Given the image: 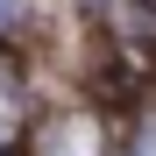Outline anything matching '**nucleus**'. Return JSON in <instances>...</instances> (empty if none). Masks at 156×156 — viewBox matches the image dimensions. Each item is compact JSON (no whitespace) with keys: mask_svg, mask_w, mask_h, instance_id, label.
Returning <instances> with one entry per match:
<instances>
[{"mask_svg":"<svg viewBox=\"0 0 156 156\" xmlns=\"http://www.w3.org/2000/svg\"><path fill=\"white\" fill-rule=\"evenodd\" d=\"M43 156H99V121L92 114H64L57 128H43Z\"/></svg>","mask_w":156,"mask_h":156,"instance_id":"f257e3e1","label":"nucleus"},{"mask_svg":"<svg viewBox=\"0 0 156 156\" xmlns=\"http://www.w3.org/2000/svg\"><path fill=\"white\" fill-rule=\"evenodd\" d=\"M135 156H156V114L142 121V135H135Z\"/></svg>","mask_w":156,"mask_h":156,"instance_id":"7ed1b4c3","label":"nucleus"},{"mask_svg":"<svg viewBox=\"0 0 156 156\" xmlns=\"http://www.w3.org/2000/svg\"><path fill=\"white\" fill-rule=\"evenodd\" d=\"M21 14H29V0H0V29H21Z\"/></svg>","mask_w":156,"mask_h":156,"instance_id":"f03ea898","label":"nucleus"}]
</instances>
